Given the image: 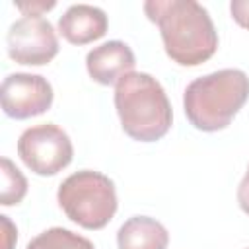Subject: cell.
<instances>
[{"label":"cell","instance_id":"cell-1","mask_svg":"<svg viewBox=\"0 0 249 249\" xmlns=\"http://www.w3.org/2000/svg\"><path fill=\"white\" fill-rule=\"evenodd\" d=\"M144 12L160 27L167 56L181 66H198L218 49V33L206 8L195 0H148Z\"/></svg>","mask_w":249,"mask_h":249},{"label":"cell","instance_id":"cell-2","mask_svg":"<svg viewBox=\"0 0 249 249\" xmlns=\"http://www.w3.org/2000/svg\"><path fill=\"white\" fill-rule=\"evenodd\" d=\"M115 109L123 130L138 142H156L171 128L173 113L167 93L146 72H130L117 82Z\"/></svg>","mask_w":249,"mask_h":249},{"label":"cell","instance_id":"cell-3","mask_svg":"<svg viewBox=\"0 0 249 249\" xmlns=\"http://www.w3.org/2000/svg\"><path fill=\"white\" fill-rule=\"evenodd\" d=\"M249 99V78L239 68H224L193 80L183 93L185 115L204 132L226 128Z\"/></svg>","mask_w":249,"mask_h":249},{"label":"cell","instance_id":"cell-4","mask_svg":"<svg viewBox=\"0 0 249 249\" xmlns=\"http://www.w3.org/2000/svg\"><path fill=\"white\" fill-rule=\"evenodd\" d=\"M56 200L66 218L86 230L105 228L117 212L115 183L93 169L68 175L58 187Z\"/></svg>","mask_w":249,"mask_h":249},{"label":"cell","instance_id":"cell-5","mask_svg":"<svg viewBox=\"0 0 249 249\" xmlns=\"http://www.w3.org/2000/svg\"><path fill=\"white\" fill-rule=\"evenodd\" d=\"M18 156L37 175H56L74 156L70 136L53 123L29 126L18 140Z\"/></svg>","mask_w":249,"mask_h":249},{"label":"cell","instance_id":"cell-6","mask_svg":"<svg viewBox=\"0 0 249 249\" xmlns=\"http://www.w3.org/2000/svg\"><path fill=\"white\" fill-rule=\"evenodd\" d=\"M8 56L18 64L43 66L58 53L54 27L43 16H23L14 21L6 35Z\"/></svg>","mask_w":249,"mask_h":249},{"label":"cell","instance_id":"cell-7","mask_svg":"<svg viewBox=\"0 0 249 249\" xmlns=\"http://www.w3.org/2000/svg\"><path fill=\"white\" fill-rule=\"evenodd\" d=\"M53 86L39 74L16 72L4 78L0 88L2 109L12 119H29L43 115L53 105Z\"/></svg>","mask_w":249,"mask_h":249},{"label":"cell","instance_id":"cell-8","mask_svg":"<svg viewBox=\"0 0 249 249\" xmlns=\"http://www.w3.org/2000/svg\"><path fill=\"white\" fill-rule=\"evenodd\" d=\"M136 58L132 49L123 41H107L93 47L86 56V68L93 82L113 86L134 70Z\"/></svg>","mask_w":249,"mask_h":249},{"label":"cell","instance_id":"cell-9","mask_svg":"<svg viewBox=\"0 0 249 249\" xmlns=\"http://www.w3.org/2000/svg\"><path fill=\"white\" fill-rule=\"evenodd\" d=\"M107 31V16L89 4L70 6L58 19V33L72 45H88L101 39Z\"/></svg>","mask_w":249,"mask_h":249},{"label":"cell","instance_id":"cell-10","mask_svg":"<svg viewBox=\"0 0 249 249\" xmlns=\"http://www.w3.org/2000/svg\"><path fill=\"white\" fill-rule=\"evenodd\" d=\"M167 243L165 226L150 216H132L117 231L119 249H167Z\"/></svg>","mask_w":249,"mask_h":249},{"label":"cell","instance_id":"cell-11","mask_svg":"<svg viewBox=\"0 0 249 249\" xmlns=\"http://www.w3.org/2000/svg\"><path fill=\"white\" fill-rule=\"evenodd\" d=\"M25 249H95L93 243L66 228H49L33 237Z\"/></svg>","mask_w":249,"mask_h":249},{"label":"cell","instance_id":"cell-12","mask_svg":"<svg viewBox=\"0 0 249 249\" xmlns=\"http://www.w3.org/2000/svg\"><path fill=\"white\" fill-rule=\"evenodd\" d=\"M0 175H2V189H0V204L14 206L19 204L27 193V179L16 167L10 158L0 160Z\"/></svg>","mask_w":249,"mask_h":249},{"label":"cell","instance_id":"cell-13","mask_svg":"<svg viewBox=\"0 0 249 249\" xmlns=\"http://www.w3.org/2000/svg\"><path fill=\"white\" fill-rule=\"evenodd\" d=\"M230 14L237 21V25L249 29V0H231Z\"/></svg>","mask_w":249,"mask_h":249},{"label":"cell","instance_id":"cell-14","mask_svg":"<svg viewBox=\"0 0 249 249\" xmlns=\"http://www.w3.org/2000/svg\"><path fill=\"white\" fill-rule=\"evenodd\" d=\"M23 16H43V12H49L56 6V2H16L14 4Z\"/></svg>","mask_w":249,"mask_h":249},{"label":"cell","instance_id":"cell-15","mask_svg":"<svg viewBox=\"0 0 249 249\" xmlns=\"http://www.w3.org/2000/svg\"><path fill=\"white\" fill-rule=\"evenodd\" d=\"M0 224H2V249H14V243L18 239V230L16 226L10 222L8 216H0Z\"/></svg>","mask_w":249,"mask_h":249},{"label":"cell","instance_id":"cell-16","mask_svg":"<svg viewBox=\"0 0 249 249\" xmlns=\"http://www.w3.org/2000/svg\"><path fill=\"white\" fill-rule=\"evenodd\" d=\"M237 202H239V208L249 216V165H247V171L237 187Z\"/></svg>","mask_w":249,"mask_h":249},{"label":"cell","instance_id":"cell-17","mask_svg":"<svg viewBox=\"0 0 249 249\" xmlns=\"http://www.w3.org/2000/svg\"><path fill=\"white\" fill-rule=\"evenodd\" d=\"M247 249H249V247H247Z\"/></svg>","mask_w":249,"mask_h":249}]
</instances>
